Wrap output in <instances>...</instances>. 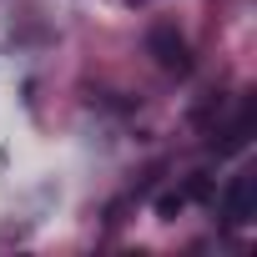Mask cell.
Returning a JSON list of instances; mask_svg holds the SVG:
<instances>
[{"label":"cell","instance_id":"cell-1","mask_svg":"<svg viewBox=\"0 0 257 257\" xmlns=\"http://www.w3.org/2000/svg\"><path fill=\"white\" fill-rule=\"evenodd\" d=\"M252 217H257V172H242L222 192V222L227 227H247Z\"/></svg>","mask_w":257,"mask_h":257},{"label":"cell","instance_id":"cell-2","mask_svg":"<svg viewBox=\"0 0 257 257\" xmlns=\"http://www.w3.org/2000/svg\"><path fill=\"white\" fill-rule=\"evenodd\" d=\"M147 51H152V56H157V66H162V71H172V76H187V71H192V51H187V41H182L172 26H152Z\"/></svg>","mask_w":257,"mask_h":257},{"label":"cell","instance_id":"cell-3","mask_svg":"<svg viewBox=\"0 0 257 257\" xmlns=\"http://www.w3.org/2000/svg\"><path fill=\"white\" fill-rule=\"evenodd\" d=\"M182 207H187V192H182V187H177V192H162V197H157V217H177Z\"/></svg>","mask_w":257,"mask_h":257}]
</instances>
